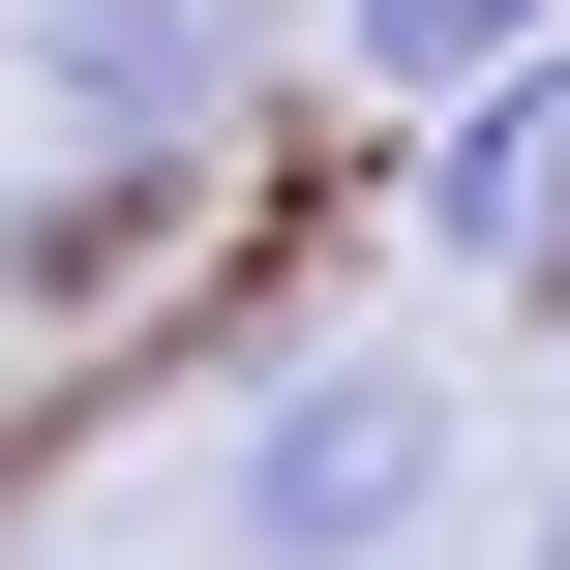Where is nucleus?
Listing matches in <instances>:
<instances>
[{
    "instance_id": "nucleus-1",
    "label": "nucleus",
    "mask_w": 570,
    "mask_h": 570,
    "mask_svg": "<svg viewBox=\"0 0 570 570\" xmlns=\"http://www.w3.org/2000/svg\"><path fill=\"white\" fill-rule=\"evenodd\" d=\"M210 541L240 570H421L451 541V361H271L240 451H210Z\"/></svg>"
},
{
    "instance_id": "nucleus-3",
    "label": "nucleus",
    "mask_w": 570,
    "mask_h": 570,
    "mask_svg": "<svg viewBox=\"0 0 570 570\" xmlns=\"http://www.w3.org/2000/svg\"><path fill=\"white\" fill-rule=\"evenodd\" d=\"M421 240L511 271V301H570V30H541V60H481V90L421 120Z\"/></svg>"
},
{
    "instance_id": "nucleus-5",
    "label": "nucleus",
    "mask_w": 570,
    "mask_h": 570,
    "mask_svg": "<svg viewBox=\"0 0 570 570\" xmlns=\"http://www.w3.org/2000/svg\"><path fill=\"white\" fill-rule=\"evenodd\" d=\"M541 361H570V301H541Z\"/></svg>"
},
{
    "instance_id": "nucleus-2",
    "label": "nucleus",
    "mask_w": 570,
    "mask_h": 570,
    "mask_svg": "<svg viewBox=\"0 0 570 570\" xmlns=\"http://www.w3.org/2000/svg\"><path fill=\"white\" fill-rule=\"evenodd\" d=\"M240 0H30V90H60V180H180L210 120H240Z\"/></svg>"
},
{
    "instance_id": "nucleus-6",
    "label": "nucleus",
    "mask_w": 570,
    "mask_h": 570,
    "mask_svg": "<svg viewBox=\"0 0 570 570\" xmlns=\"http://www.w3.org/2000/svg\"><path fill=\"white\" fill-rule=\"evenodd\" d=\"M541 570H570V511H541Z\"/></svg>"
},
{
    "instance_id": "nucleus-4",
    "label": "nucleus",
    "mask_w": 570,
    "mask_h": 570,
    "mask_svg": "<svg viewBox=\"0 0 570 570\" xmlns=\"http://www.w3.org/2000/svg\"><path fill=\"white\" fill-rule=\"evenodd\" d=\"M570 0H331V60H361V90H391V120H451V90H481V60H541Z\"/></svg>"
}]
</instances>
